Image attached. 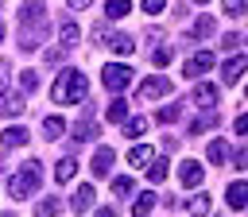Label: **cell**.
<instances>
[{
  "label": "cell",
  "instance_id": "obj_1",
  "mask_svg": "<svg viewBox=\"0 0 248 217\" xmlns=\"http://www.w3.org/2000/svg\"><path fill=\"white\" fill-rule=\"evenodd\" d=\"M85 93H89V81H85L78 70L58 74V81H54V89H50V97H54L58 105H78V101H85Z\"/></svg>",
  "mask_w": 248,
  "mask_h": 217
},
{
  "label": "cell",
  "instance_id": "obj_2",
  "mask_svg": "<svg viewBox=\"0 0 248 217\" xmlns=\"http://www.w3.org/2000/svg\"><path fill=\"white\" fill-rule=\"evenodd\" d=\"M35 186H39V163L31 159L19 167V174L8 182V190H12V198H27V190H35Z\"/></svg>",
  "mask_w": 248,
  "mask_h": 217
},
{
  "label": "cell",
  "instance_id": "obj_3",
  "mask_svg": "<svg viewBox=\"0 0 248 217\" xmlns=\"http://www.w3.org/2000/svg\"><path fill=\"white\" fill-rule=\"evenodd\" d=\"M101 78H105V85L112 89V93H120V89H128V81L136 78L128 66H120V62H108L105 70H101Z\"/></svg>",
  "mask_w": 248,
  "mask_h": 217
},
{
  "label": "cell",
  "instance_id": "obj_4",
  "mask_svg": "<svg viewBox=\"0 0 248 217\" xmlns=\"http://www.w3.org/2000/svg\"><path fill=\"white\" fill-rule=\"evenodd\" d=\"M202 178H205V170H202L198 159H186V163L178 167V182H182V186H202Z\"/></svg>",
  "mask_w": 248,
  "mask_h": 217
},
{
  "label": "cell",
  "instance_id": "obj_5",
  "mask_svg": "<svg viewBox=\"0 0 248 217\" xmlns=\"http://www.w3.org/2000/svg\"><path fill=\"white\" fill-rule=\"evenodd\" d=\"M213 62H217V54H213V50H202V54H194V58H190V62L182 66V74H186V78H194V74H202V70H209Z\"/></svg>",
  "mask_w": 248,
  "mask_h": 217
},
{
  "label": "cell",
  "instance_id": "obj_6",
  "mask_svg": "<svg viewBox=\"0 0 248 217\" xmlns=\"http://www.w3.org/2000/svg\"><path fill=\"white\" fill-rule=\"evenodd\" d=\"M167 93H170V81L167 78H151V81L140 85V97L143 101H155V97H167Z\"/></svg>",
  "mask_w": 248,
  "mask_h": 217
},
{
  "label": "cell",
  "instance_id": "obj_7",
  "mask_svg": "<svg viewBox=\"0 0 248 217\" xmlns=\"http://www.w3.org/2000/svg\"><path fill=\"white\" fill-rule=\"evenodd\" d=\"M225 198H229L232 209H244V205H248V182H232V186L225 190Z\"/></svg>",
  "mask_w": 248,
  "mask_h": 217
},
{
  "label": "cell",
  "instance_id": "obj_8",
  "mask_svg": "<svg viewBox=\"0 0 248 217\" xmlns=\"http://www.w3.org/2000/svg\"><path fill=\"white\" fill-rule=\"evenodd\" d=\"M213 31H217V19H213V16H202V19L190 27V39H205V35H213Z\"/></svg>",
  "mask_w": 248,
  "mask_h": 217
},
{
  "label": "cell",
  "instance_id": "obj_9",
  "mask_svg": "<svg viewBox=\"0 0 248 217\" xmlns=\"http://www.w3.org/2000/svg\"><path fill=\"white\" fill-rule=\"evenodd\" d=\"M244 70H248V58H229V62H225V70H221V78H225V81H236Z\"/></svg>",
  "mask_w": 248,
  "mask_h": 217
},
{
  "label": "cell",
  "instance_id": "obj_10",
  "mask_svg": "<svg viewBox=\"0 0 248 217\" xmlns=\"http://www.w3.org/2000/svg\"><path fill=\"white\" fill-rule=\"evenodd\" d=\"M108 167H112V147H97V155H93V174H108Z\"/></svg>",
  "mask_w": 248,
  "mask_h": 217
},
{
  "label": "cell",
  "instance_id": "obj_11",
  "mask_svg": "<svg viewBox=\"0 0 248 217\" xmlns=\"http://www.w3.org/2000/svg\"><path fill=\"white\" fill-rule=\"evenodd\" d=\"M89 202H93V186H78V190H74V198H70V205H74L78 213H85V209H89Z\"/></svg>",
  "mask_w": 248,
  "mask_h": 217
},
{
  "label": "cell",
  "instance_id": "obj_12",
  "mask_svg": "<svg viewBox=\"0 0 248 217\" xmlns=\"http://www.w3.org/2000/svg\"><path fill=\"white\" fill-rule=\"evenodd\" d=\"M74 170H78V163L66 155V159H58V167H54V182H70L74 178Z\"/></svg>",
  "mask_w": 248,
  "mask_h": 217
},
{
  "label": "cell",
  "instance_id": "obj_13",
  "mask_svg": "<svg viewBox=\"0 0 248 217\" xmlns=\"http://www.w3.org/2000/svg\"><path fill=\"white\" fill-rule=\"evenodd\" d=\"M205 155H209V163H225V159H229V143H225V140H213V143L205 147Z\"/></svg>",
  "mask_w": 248,
  "mask_h": 217
},
{
  "label": "cell",
  "instance_id": "obj_14",
  "mask_svg": "<svg viewBox=\"0 0 248 217\" xmlns=\"http://www.w3.org/2000/svg\"><path fill=\"white\" fill-rule=\"evenodd\" d=\"M128 12H132L128 0H108V4H105V16H108V19H124Z\"/></svg>",
  "mask_w": 248,
  "mask_h": 217
},
{
  "label": "cell",
  "instance_id": "obj_15",
  "mask_svg": "<svg viewBox=\"0 0 248 217\" xmlns=\"http://www.w3.org/2000/svg\"><path fill=\"white\" fill-rule=\"evenodd\" d=\"M194 105H217V89L213 85H198L194 89Z\"/></svg>",
  "mask_w": 248,
  "mask_h": 217
},
{
  "label": "cell",
  "instance_id": "obj_16",
  "mask_svg": "<svg viewBox=\"0 0 248 217\" xmlns=\"http://www.w3.org/2000/svg\"><path fill=\"white\" fill-rule=\"evenodd\" d=\"M43 132H46L50 140H58V136L66 132V120H62V116H46V120H43Z\"/></svg>",
  "mask_w": 248,
  "mask_h": 217
},
{
  "label": "cell",
  "instance_id": "obj_17",
  "mask_svg": "<svg viewBox=\"0 0 248 217\" xmlns=\"http://www.w3.org/2000/svg\"><path fill=\"white\" fill-rule=\"evenodd\" d=\"M58 39H62V46H74V43H78V23L66 19V23L58 27Z\"/></svg>",
  "mask_w": 248,
  "mask_h": 217
},
{
  "label": "cell",
  "instance_id": "obj_18",
  "mask_svg": "<svg viewBox=\"0 0 248 217\" xmlns=\"http://www.w3.org/2000/svg\"><path fill=\"white\" fill-rule=\"evenodd\" d=\"M209 124H217V108H209V112H205V116H198V120H194V124H190V136H198V132H205V128H209Z\"/></svg>",
  "mask_w": 248,
  "mask_h": 217
},
{
  "label": "cell",
  "instance_id": "obj_19",
  "mask_svg": "<svg viewBox=\"0 0 248 217\" xmlns=\"http://www.w3.org/2000/svg\"><path fill=\"white\" fill-rule=\"evenodd\" d=\"M74 136H78V140H93V136H97V120H89V116H85V120H78Z\"/></svg>",
  "mask_w": 248,
  "mask_h": 217
},
{
  "label": "cell",
  "instance_id": "obj_20",
  "mask_svg": "<svg viewBox=\"0 0 248 217\" xmlns=\"http://www.w3.org/2000/svg\"><path fill=\"white\" fill-rule=\"evenodd\" d=\"M58 209H62V202H58V198H43V202H39V209H35V217H54Z\"/></svg>",
  "mask_w": 248,
  "mask_h": 217
},
{
  "label": "cell",
  "instance_id": "obj_21",
  "mask_svg": "<svg viewBox=\"0 0 248 217\" xmlns=\"http://www.w3.org/2000/svg\"><path fill=\"white\" fill-rule=\"evenodd\" d=\"M0 112H4V116H19V112H23V97H4V101H0Z\"/></svg>",
  "mask_w": 248,
  "mask_h": 217
},
{
  "label": "cell",
  "instance_id": "obj_22",
  "mask_svg": "<svg viewBox=\"0 0 248 217\" xmlns=\"http://www.w3.org/2000/svg\"><path fill=\"white\" fill-rule=\"evenodd\" d=\"M108 50H116V54H132V39H128V35H112V39H108Z\"/></svg>",
  "mask_w": 248,
  "mask_h": 217
},
{
  "label": "cell",
  "instance_id": "obj_23",
  "mask_svg": "<svg viewBox=\"0 0 248 217\" xmlns=\"http://www.w3.org/2000/svg\"><path fill=\"white\" fill-rule=\"evenodd\" d=\"M0 140H4V143H8V147H19V143H23V140H27V132H23V128H8V132H4V136H0Z\"/></svg>",
  "mask_w": 248,
  "mask_h": 217
},
{
  "label": "cell",
  "instance_id": "obj_24",
  "mask_svg": "<svg viewBox=\"0 0 248 217\" xmlns=\"http://www.w3.org/2000/svg\"><path fill=\"white\" fill-rule=\"evenodd\" d=\"M147 178H151V182H163V178H167V159H155V163L147 167Z\"/></svg>",
  "mask_w": 248,
  "mask_h": 217
},
{
  "label": "cell",
  "instance_id": "obj_25",
  "mask_svg": "<svg viewBox=\"0 0 248 217\" xmlns=\"http://www.w3.org/2000/svg\"><path fill=\"white\" fill-rule=\"evenodd\" d=\"M151 205H155V194H140V198H136V213H140V217H147Z\"/></svg>",
  "mask_w": 248,
  "mask_h": 217
},
{
  "label": "cell",
  "instance_id": "obj_26",
  "mask_svg": "<svg viewBox=\"0 0 248 217\" xmlns=\"http://www.w3.org/2000/svg\"><path fill=\"white\" fill-rule=\"evenodd\" d=\"M190 213H194V217H205V213H209V198H205V194H198V198L190 202Z\"/></svg>",
  "mask_w": 248,
  "mask_h": 217
},
{
  "label": "cell",
  "instance_id": "obj_27",
  "mask_svg": "<svg viewBox=\"0 0 248 217\" xmlns=\"http://www.w3.org/2000/svg\"><path fill=\"white\" fill-rule=\"evenodd\" d=\"M147 159H151V147H136V151L128 155V163H132V167H143Z\"/></svg>",
  "mask_w": 248,
  "mask_h": 217
},
{
  "label": "cell",
  "instance_id": "obj_28",
  "mask_svg": "<svg viewBox=\"0 0 248 217\" xmlns=\"http://www.w3.org/2000/svg\"><path fill=\"white\" fill-rule=\"evenodd\" d=\"M39 89V74L35 70H23V93H35Z\"/></svg>",
  "mask_w": 248,
  "mask_h": 217
},
{
  "label": "cell",
  "instance_id": "obj_29",
  "mask_svg": "<svg viewBox=\"0 0 248 217\" xmlns=\"http://www.w3.org/2000/svg\"><path fill=\"white\" fill-rule=\"evenodd\" d=\"M112 194H120V198H132V178H116V182H112Z\"/></svg>",
  "mask_w": 248,
  "mask_h": 217
},
{
  "label": "cell",
  "instance_id": "obj_30",
  "mask_svg": "<svg viewBox=\"0 0 248 217\" xmlns=\"http://www.w3.org/2000/svg\"><path fill=\"white\" fill-rule=\"evenodd\" d=\"M124 112H128L124 101H112V105H108V120H124Z\"/></svg>",
  "mask_w": 248,
  "mask_h": 217
},
{
  "label": "cell",
  "instance_id": "obj_31",
  "mask_svg": "<svg viewBox=\"0 0 248 217\" xmlns=\"http://www.w3.org/2000/svg\"><path fill=\"white\" fill-rule=\"evenodd\" d=\"M143 128H147V120H140V116L124 124V132H128V136H143Z\"/></svg>",
  "mask_w": 248,
  "mask_h": 217
},
{
  "label": "cell",
  "instance_id": "obj_32",
  "mask_svg": "<svg viewBox=\"0 0 248 217\" xmlns=\"http://www.w3.org/2000/svg\"><path fill=\"white\" fill-rule=\"evenodd\" d=\"M159 120H163V124L178 120V105H167V108H159Z\"/></svg>",
  "mask_w": 248,
  "mask_h": 217
},
{
  "label": "cell",
  "instance_id": "obj_33",
  "mask_svg": "<svg viewBox=\"0 0 248 217\" xmlns=\"http://www.w3.org/2000/svg\"><path fill=\"white\" fill-rule=\"evenodd\" d=\"M163 8H167V0H143V12H147V16H159Z\"/></svg>",
  "mask_w": 248,
  "mask_h": 217
},
{
  "label": "cell",
  "instance_id": "obj_34",
  "mask_svg": "<svg viewBox=\"0 0 248 217\" xmlns=\"http://www.w3.org/2000/svg\"><path fill=\"white\" fill-rule=\"evenodd\" d=\"M248 8V0H225V12L229 16H236V12H244Z\"/></svg>",
  "mask_w": 248,
  "mask_h": 217
},
{
  "label": "cell",
  "instance_id": "obj_35",
  "mask_svg": "<svg viewBox=\"0 0 248 217\" xmlns=\"http://www.w3.org/2000/svg\"><path fill=\"white\" fill-rule=\"evenodd\" d=\"M151 62H155V66H167V62H170V50H151Z\"/></svg>",
  "mask_w": 248,
  "mask_h": 217
},
{
  "label": "cell",
  "instance_id": "obj_36",
  "mask_svg": "<svg viewBox=\"0 0 248 217\" xmlns=\"http://www.w3.org/2000/svg\"><path fill=\"white\" fill-rule=\"evenodd\" d=\"M236 167H240V170H248V147H240V151H236Z\"/></svg>",
  "mask_w": 248,
  "mask_h": 217
},
{
  "label": "cell",
  "instance_id": "obj_37",
  "mask_svg": "<svg viewBox=\"0 0 248 217\" xmlns=\"http://www.w3.org/2000/svg\"><path fill=\"white\" fill-rule=\"evenodd\" d=\"M8 70H12V66H8V62H0V93L8 89Z\"/></svg>",
  "mask_w": 248,
  "mask_h": 217
},
{
  "label": "cell",
  "instance_id": "obj_38",
  "mask_svg": "<svg viewBox=\"0 0 248 217\" xmlns=\"http://www.w3.org/2000/svg\"><path fill=\"white\" fill-rule=\"evenodd\" d=\"M236 132H240V136H248V112H244V116L236 120Z\"/></svg>",
  "mask_w": 248,
  "mask_h": 217
},
{
  "label": "cell",
  "instance_id": "obj_39",
  "mask_svg": "<svg viewBox=\"0 0 248 217\" xmlns=\"http://www.w3.org/2000/svg\"><path fill=\"white\" fill-rule=\"evenodd\" d=\"M85 4H93V0H70V8H85Z\"/></svg>",
  "mask_w": 248,
  "mask_h": 217
},
{
  "label": "cell",
  "instance_id": "obj_40",
  "mask_svg": "<svg viewBox=\"0 0 248 217\" xmlns=\"http://www.w3.org/2000/svg\"><path fill=\"white\" fill-rule=\"evenodd\" d=\"M93 217H112V209H97V213H93Z\"/></svg>",
  "mask_w": 248,
  "mask_h": 217
},
{
  "label": "cell",
  "instance_id": "obj_41",
  "mask_svg": "<svg viewBox=\"0 0 248 217\" xmlns=\"http://www.w3.org/2000/svg\"><path fill=\"white\" fill-rule=\"evenodd\" d=\"M0 217H16V213H0Z\"/></svg>",
  "mask_w": 248,
  "mask_h": 217
},
{
  "label": "cell",
  "instance_id": "obj_42",
  "mask_svg": "<svg viewBox=\"0 0 248 217\" xmlns=\"http://www.w3.org/2000/svg\"><path fill=\"white\" fill-rule=\"evenodd\" d=\"M0 39H4V23H0Z\"/></svg>",
  "mask_w": 248,
  "mask_h": 217
},
{
  "label": "cell",
  "instance_id": "obj_43",
  "mask_svg": "<svg viewBox=\"0 0 248 217\" xmlns=\"http://www.w3.org/2000/svg\"><path fill=\"white\" fill-rule=\"evenodd\" d=\"M244 97H248V89H244Z\"/></svg>",
  "mask_w": 248,
  "mask_h": 217
},
{
  "label": "cell",
  "instance_id": "obj_44",
  "mask_svg": "<svg viewBox=\"0 0 248 217\" xmlns=\"http://www.w3.org/2000/svg\"><path fill=\"white\" fill-rule=\"evenodd\" d=\"M198 4H205V0H198Z\"/></svg>",
  "mask_w": 248,
  "mask_h": 217
}]
</instances>
